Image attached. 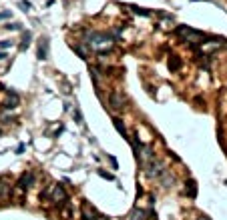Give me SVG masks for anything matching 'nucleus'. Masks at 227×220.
I'll return each instance as SVG.
<instances>
[{
    "instance_id": "nucleus-13",
    "label": "nucleus",
    "mask_w": 227,
    "mask_h": 220,
    "mask_svg": "<svg viewBox=\"0 0 227 220\" xmlns=\"http://www.w3.org/2000/svg\"><path fill=\"white\" fill-rule=\"evenodd\" d=\"M195 194H197V184H195V180H187V196L195 198Z\"/></svg>"
},
{
    "instance_id": "nucleus-12",
    "label": "nucleus",
    "mask_w": 227,
    "mask_h": 220,
    "mask_svg": "<svg viewBox=\"0 0 227 220\" xmlns=\"http://www.w3.org/2000/svg\"><path fill=\"white\" fill-rule=\"evenodd\" d=\"M147 218V210H141V208H133L129 214V220H145Z\"/></svg>"
},
{
    "instance_id": "nucleus-2",
    "label": "nucleus",
    "mask_w": 227,
    "mask_h": 220,
    "mask_svg": "<svg viewBox=\"0 0 227 220\" xmlns=\"http://www.w3.org/2000/svg\"><path fill=\"white\" fill-rule=\"evenodd\" d=\"M177 34H179V38L183 40V42H189V44H201L203 42V34L199 32V30L189 28V26H179Z\"/></svg>"
},
{
    "instance_id": "nucleus-18",
    "label": "nucleus",
    "mask_w": 227,
    "mask_h": 220,
    "mask_svg": "<svg viewBox=\"0 0 227 220\" xmlns=\"http://www.w3.org/2000/svg\"><path fill=\"white\" fill-rule=\"evenodd\" d=\"M99 176L105 178V180H115V176H111V174H106L105 170H99Z\"/></svg>"
},
{
    "instance_id": "nucleus-14",
    "label": "nucleus",
    "mask_w": 227,
    "mask_h": 220,
    "mask_svg": "<svg viewBox=\"0 0 227 220\" xmlns=\"http://www.w3.org/2000/svg\"><path fill=\"white\" fill-rule=\"evenodd\" d=\"M113 124H115V128L119 130L123 136H127V128L123 126V120H121V118H113Z\"/></svg>"
},
{
    "instance_id": "nucleus-16",
    "label": "nucleus",
    "mask_w": 227,
    "mask_h": 220,
    "mask_svg": "<svg viewBox=\"0 0 227 220\" xmlns=\"http://www.w3.org/2000/svg\"><path fill=\"white\" fill-rule=\"evenodd\" d=\"M129 8L133 10L135 14H141V16H151V12H149V10H145V8H139V6H129Z\"/></svg>"
},
{
    "instance_id": "nucleus-23",
    "label": "nucleus",
    "mask_w": 227,
    "mask_h": 220,
    "mask_svg": "<svg viewBox=\"0 0 227 220\" xmlns=\"http://www.w3.org/2000/svg\"><path fill=\"white\" fill-rule=\"evenodd\" d=\"M10 16L12 14H10L8 10H6V12H0V20H6V18H10Z\"/></svg>"
},
{
    "instance_id": "nucleus-20",
    "label": "nucleus",
    "mask_w": 227,
    "mask_h": 220,
    "mask_svg": "<svg viewBox=\"0 0 227 220\" xmlns=\"http://www.w3.org/2000/svg\"><path fill=\"white\" fill-rule=\"evenodd\" d=\"M6 28H8V30H20V28H22V24H6Z\"/></svg>"
},
{
    "instance_id": "nucleus-26",
    "label": "nucleus",
    "mask_w": 227,
    "mask_h": 220,
    "mask_svg": "<svg viewBox=\"0 0 227 220\" xmlns=\"http://www.w3.org/2000/svg\"><path fill=\"white\" fill-rule=\"evenodd\" d=\"M199 220H209V218H205V216H201V218H199Z\"/></svg>"
},
{
    "instance_id": "nucleus-4",
    "label": "nucleus",
    "mask_w": 227,
    "mask_h": 220,
    "mask_svg": "<svg viewBox=\"0 0 227 220\" xmlns=\"http://www.w3.org/2000/svg\"><path fill=\"white\" fill-rule=\"evenodd\" d=\"M143 168H145L147 178H159V176H163V174H165L163 162H161L159 158H153V160H151V162H147Z\"/></svg>"
},
{
    "instance_id": "nucleus-24",
    "label": "nucleus",
    "mask_w": 227,
    "mask_h": 220,
    "mask_svg": "<svg viewBox=\"0 0 227 220\" xmlns=\"http://www.w3.org/2000/svg\"><path fill=\"white\" fill-rule=\"evenodd\" d=\"M109 160H111V164H113V166H115V170H117V166H119V164H117V160H115V158H113V156H109Z\"/></svg>"
},
{
    "instance_id": "nucleus-3",
    "label": "nucleus",
    "mask_w": 227,
    "mask_h": 220,
    "mask_svg": "<svg viewBox=\"0 0 227 220\" xmlns=\"http://www.w3.org/2000/svg\"><path fill=\"white\" fill-rule=\"evenodd\" d=\"M127 104H129V100H127V96H125L123 90H113L111 94H109V106H111V110L123 112V110L127 108Z\"/></svg>"
},
{
    "instance_id": "nucleus-1",
    "label": "nucleus",
    "mask_w": 227,
    "mask_h": 220,
    "mask_svg": "<svg viewBox=\"0 0 227 220\" xmlns=\"http://www.w3.org/2000/svg\"><path fill=\"white\" fill-rule=\"evenodd\" d=\"M113 44H115V36L109 32H92L88 36V46L101 54L113 50Z\"/></svg>"
},
{
    "instance_id": "nucleus-10",
    "label": "nucleus",
    "mask_w": 227,
    "mask_h": 220,
    "mask_svg": "<svg viewBox=\"0 0 227 220\" xmlns=\"http://www.w3.org/2000/svg\"><path fill=\"white\" fill-rule=\"evenodd\" d=\"M10 194H12V186L6 180H0V202L10 200Z\"/></svg>"
},
{
    "instance_id": "nucleus-15",
    "label": "nucleus",
    "mask_w": 227,
    "mask_h": 220,
    "mask_svg": "<svg viewBox=\"0 0 227 220\" xmlns=\"http://www.w3.org/2000/svg\"><path fill=\"white\" fill-rule=\"evenodd\" d=\"M179 68H181V62H179V60H177V56H171L169 58V70H179Z\"/></svg>"
},
{
    "instance_id": "nucleus-21",
    "label": "nucleus",
    "mask_w": 227,
    "mask_h": 220,
    "mask_svg": "<svg viewBox=\"0 0 227 220\" xmlns=\"http://www.w3.org/2000/svg\"><path fill=\"white\" fill-rule=\"evenodd\" d=\"M18 6H20V8H24V10H28V8H30V2L22 0V2H18Z\"/></svg>"
},
{
    "instance_id": "nucleus-19",
    "label": "nucleus",
    "mask_w": 227,
    "mask_h": 220,
    "mask_svg": "<svg viewBox=\"0 0 227 220\" xmlns=\"http://www.w3.org/2000/svg\"><path fill=\"white\" fill-rule=\"evenodd\" d=\"M12 46V40H0V48H10Z\"/></svg>"
},
{
    "instance_id": "nucleus-11",
    "label": "nucleus",
    "mask_w": 227,
    "mask_h": 220,
    "mask_svg": "<svg viewBox=\"0 0 227 220\" xmlns=\"http://www.w3.org/2000/svg\"><path fill=\"white\" fill-rule=\"evenodd\" d=\"M18 102H20V98H18V94L16 92H8V96L4 98V108H16L18 106Z\"/></svg>"
},
{
    "instance_id": "nucleus-17",
    "label": "nucleus",
    "mask_w": 227,
    "mask_h": 220,
    "mask_svg": "<svg viewBox=\"0 0 227 220\" xmlns=\"http://www.w3.org/2000/svg\"><path fill=\"white\" fill-rule=\"evenodd\" d=\"M28 42H30V34L24 32V34H22V50H26V48H28Z\"/></svg>"
},
{
    "instance_id": "nucleus-25",
    "label": "nucleus",
    "mask_w": 227,
    "mask_h": 220,
    "mask_svg": "<svg viewBox=\"0 0 227 220\" xmlns=\"http://www.w3.org/2000/svg\"><path fill=\"white\" fill-rule=\"evenodd\" d=\"M4 58H8V56H6V52H0V60H4Z\"/></svg>"
},
{
    "instance_id": "nucleus-5",
    "label": "nucleus",
    "mask_w": 227,
    "mask_h": 220,
    "mask_svg": "<svg viewBox=\"0 0 227 220\" xmlns=\"http://www.w3.org/2000/svg\"><path fill=\"white\" fill-rule=\"evenodd\" d=\"M50 200H52L54 206H63L67 202V190L63 186H58V184L50 186Z\"/></svg>"
},
{
    "instance_id": "nucleus-22",
    "label": "nucleus",
    "mask_w": 227,
    "mask_h": 220,
    "mask_svg": "<svg viewBox=\"0 0 227 220\" xmlns=\"http://www.w3.org/2000/svg\"><path fill=\"white\" fill-rule=\"evenodd\" d=\"M73 116H74V120H77L78 124L82 122V118H81V112H78V110H74V112H73Z\"/></svg>"
},
{
    "instance_id": "nucleus-9",
    "label": "nucleus",
    "mask_w": 227,
    "mask_h": 220,
    "mask_svg": "<svg viewBox=\"0 0 227 220\" xmlns=\"http://www.w3.org/2000/svg\"><path fill=\"white\" fill-rule=\"evenodd\" d=\"M221 46V42H219V40H205V42H201L199 44V48H201V52L203 54H209V52H215V50H217V48Z\"/></svg>"
},
{
    "instance_id": "nucleus-8",
    "label": "nucleus",
    "mask_w": 227,
    "mask_h": 220,
    "mask_svg": "<svg viewBox=\"0 0 227 220\" xmlns=\"http://www.w3.org/2000/svg\"><path fill=\"white\" fill-rule=\"evenodd\" d=\"M34 182H36V174L32 172V170H26L24 174H22V176H20V180H18V184L22 188H30L34 184Z\"/></svg>"
},
{
    "instance_id": "nucleus-7",
    "label": "nucleus",
    "mask_w": 227,
    "mask_h": 220,
    "mask_svg": "<svg viewBox=\"0 0 227 220\" xmlns=\"http://www.w3.org/2000/svg\"><path fill=\"white\" fill-rule=\"evenodd\" d=\"M46 54H49V38L42 36L38 40V46H36V58L38 60H46Z\"/></svg>"
},
{
    "instance_id": "nucleus-6",
    "label": "nucleus",
    "mask_w": 227,
    "mask_h": 220,
    "mask_svg": "<svg viewBox=\"0 0 227 220\" xmlns=\"http://www.w3.org/2000/svg\"><path fill=\"white\" fill-rule=\"evenodd\" d=\"M81 216H82V220H99L101 216H99V212H97V208L91 204V202H82L81 204Z\"/></svg>"
}]
</instances>
